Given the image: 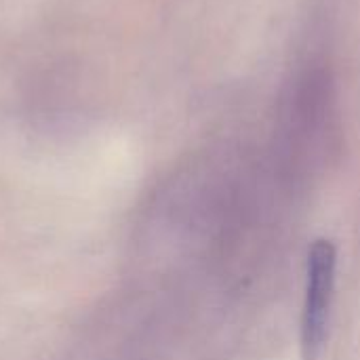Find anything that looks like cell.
<instances>
[{"label":"cell","instance_id":"1","mask_svg":"<svg viewBox=\"0 0 360 360\" xmlns=\"http://www.w3.org/2000/svg\"><path fill=\"white\" fill-rule=\"evenodd\" d=\"M338 249L333 240L321 238L308 251L306 300L302 314V359L321 360L329 335V316L335 291Z\"/></svg>","mask_w":360,"mask_h":360}]
</instances>
